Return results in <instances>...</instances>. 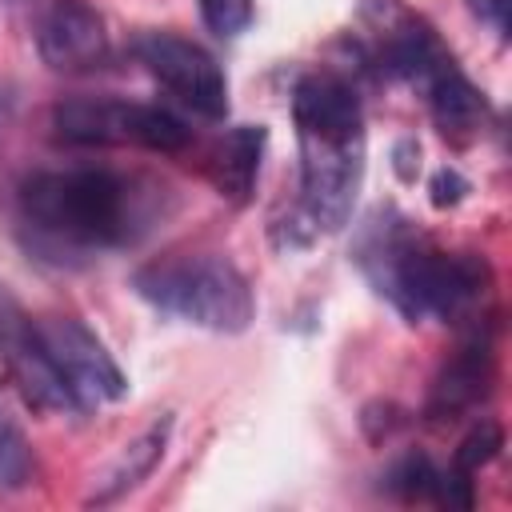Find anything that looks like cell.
<instances>
[{"instance_id":"18","label":"cell","mask_w":512,"mask_h":512,"mask_svg":"<svg viewBox=\"0 0 512 512\" xmlns=\"http://www.w3.org/2000/svg\"><path fill=\"white\" fill-rule=\"evenodd\" d=\"M392 168H396V176H400L404 184L416 180V172H420V148H416V140H400V144L392 148Z\"/></svg>"},{"instance_id":"6","label":"cell","mask_w":512,"mask_h":512,"mask_svg":"<svg viewBox=\"0 0 512 512\" xmlns=\"http://www.w3.org/2000/svg\"><path fill=\"white\" fill-rule=\"evenodd\" d=\"M132 52L180 104H188L192 112H200L208 120L228 116V80L204 44H196L180 32L148 28L132 40Z\"/></svg>"},{"instance_id":"16","label":"cell","mask_w":512,"mask_h":512,"mask_svg":"<svg viewBox=\"0 0 512 512\" xmlns=\"http://www.w3.org/2000/svg\"><path fill=\"white\" fill-rule=\"evenodd\" d=\"M200 16L216 36H240L252 24V0H200Z\"/></svg>"},{"instance_id":"9","label":"cell","mask_w":512,"mask_h":512,"mask_svg":"<svg viewBox=\"0 0 512 512\" xmlns=\"http://www.w3.org/2000/svg\"><path fill=\"white\" fill-rule=\"evenodd\" d=\"M496 380V348H492V332L476 328L472 336H464V344L444 360V368L436 372L432 388H428V404L424 416L432 424H452L464 412H472Z\"/></svg>"},{"instance_id":"8","label":"cell","mask_w":512,"mask_h":512,"mask_svg":"<svg viewBox=\"0 0 512 512\" xmlns=\"http://www.w3.org/2000/svg\"><path fill=\"white\" fill-rule=\"evenodd\" d=\"M36 52L52 72H92L108 60L104 16L88 0H52L36 20Z\"/></svg>"},{"instance_id":"7","label":"cell","mask_w":512,"mask_h":512,"mask_svg":"<svg viewBox=\"0 0 512 512\" xmlns=\"http://www.w3.org/2000/svg\"><path fill=\"white\" fill-rule=\"evenodd\" d=\"M36 336H40L48 360L56 364L64 388L72 392L76 412H92L100 404L128 396V380H124L120 364L80 320H72V316L36 320Z\"/></svg>"},{"instance_id":"12","label":"cell","mask_w":512,"mask_h":512,"mask_svg":"<svg viewBox=\"0 0 512 512\" xmlns=\"http://www.w3.org/2000/svg\"><path fill=\"white\" fill-rule=\"evenodd\" d=\"M164 444H168V420H160V424H152L144 436H136L116 460H112V468L96 480V488H92V496H88V504H112L116 496H124V492H132L152 468H156V460L164 456Z\"/></svg>"},{"instance_id":"10","label":"cell","mask_w":512,"mask_h":512,"mask_svg":"<svg viewBox=\"0 0 512 512\" xmlns=\"http://www.w3.org/2000/svg\"><path fill=\"white\" fill-rule=\"evenodd\" d=\"M424 100H428V112H432V124L444 140L452 144H468L484 120H488V100L484 92L460 72V64L448 56L424 84H420Z\"/></svg>"},{"instance_id":"14","label":"cell","mask_w":512,"mask_h":512,"mask_svg":"<svg viewBox=\"0 0 512 512\" xmlns=\"http://www.w3.org/2000/svg\"><path fill=\"white\" fill-rule=\"evenodd\" d=\"M32 472H36V460H32L28 436L8 416H0V488L4 492L28 488L32 484Z\"/></svg>"},{"instance_id":"2","label":"cell","mask_w":512,"mask_h":512,"mask_svg":"<svg viewBox=\"0 0 512 512\" xmlns=\"http://www.w3.org/2000/svg\"><path fill=\"white\" fill-rule=\"evenodd\" d=\"M156 188L112 168H60L32 172L20 192V228L32 248L56 260L96 256L132 244L152 224Z\"/></svg>"},{"instance_id":"11","label":"cell","mask_w":512,"mask_h":512,"mask_svg":"<svg viewBox=\"0 0 512 512\" xmlns=\"http://www.w3.org/2000/svg\"><path fill=\"white\" fill-rule=\"evenodd\" d=\"M264 124H236L228 128L212 156H208V180L216 188V196H224L228 204H248L256 192V176H260V156H264Z\"/></svg>"},{"instance_id":"4","label":"cell","mask_w":512,"mask_h":512,"mask_svg":"<svg viewBox=\"0 0 512 512\" xmlns=\"http://www.w3.org/2000/svg\"><path fill=\"white\" fill-rule=\"evenodd\" d=\"M132 288L160 316L236 336L256 320V296L244 272L224 256H172L132 272Z\"/></svg>"},{"instance_id":"13","label":"cell","mask_w":512,"mask_h":512,"mask_svg":"<svg viewBox=\"0 0 512 512\" xmlns=\"http://www.w3.org/2000/svg\"><path fill=\"white\" fill-rule=\"evenodd\" d=\"M440 476H444V468H436L432 464V456H424V452H408V456H400L392 468H388V476H384V488L392 492V496H400V500H440Z\"/></svg>"},{"instance_id":"19","label":"cell","mask_w":512,"mask_h":512,"mask_svg":"<svg viewBox=\"0 0 512 512\" xmlns=\"http://www.w3.org/2000/svg\"><path fill=\"white\" fill-rule=\"evenodd\" d=\"M468 8L480 16V20H488V24H496L500 32L508 28V0H468Z\"/></svg>"},{"instance_id":"1","label":"cell","mask_w":512,"mask_h":512,"mask_svg":"<svg viewBox=\"0 0 512 512\" xmlns=\"http://www.w3.org/2000/svg\"><path fill=\"white\" fill-rule=\"evenodd\" d=\"M300 144V204L284 244H312L348 224L364 180V112L356 88L336 72H308L292 88Z\"/></svg>"},{"instance_id":"17","label":"cell","mask_w":512,"mask_h":512,"mask_svg":"<svg viewBox=\"0 0 512 512\" xmlns=\"http://www.w3.org/2000/svg\"><path fill=\"white\" fill-rule=\"evenodd\" d=\"M428 192H432V204H436V208H456V204L468 196V180H464L456 168H440V172L432 176Z\"/></svg>"},{"instance_id":"15","label":"cell","mask_w":512,"mask_h":512,"mask_svg":"<svg viewBox=\"0 0 512 512\" xmlns=\"http://www.w3.org/2000/svg\"><path fill=\"white\" fill-rule=\"evenodd\" d=\"M500 448H504V428H500L496 420H480V424L460 440V448H456V456H452V472L476 476L480 468H488V464L500 456Z\"/></svg>"},{"instance_id":"3","label":"cell","mask_w":512,"mask_h":512,"mask_svg":"<svg viewBox=\"0 0 512 512\" xmlns=\"http://www.w3.org/2000/svg\"><path fill=\"white\" fill-rule=\"evenodd\" d=\"M356 264L408 324L464 316L492 280L484 256L440 252L396 212L368 220L356 240Z\"/></svg>"},{"instance_id":"5","label":"cell","mask_w":512,"mask_h":512,"mask_svg":"<svg viewBox=\"0 0 512 512\" xmlns=\"http://www.w3.org/2000/svg\"><path fill=\"white\" fill-rule=\"evenodd\" d=\"M52 132L80 148H144V152H184L192 132L180 116L160 104L116 100V96H72L52 108Z\"/></svg>"}]
</instances>
